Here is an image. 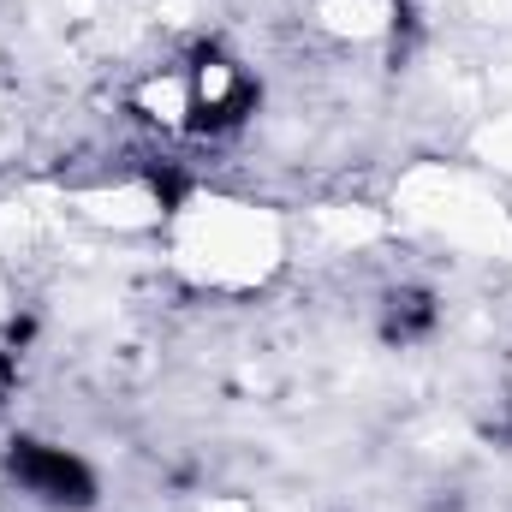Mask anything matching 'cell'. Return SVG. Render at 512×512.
Instances as JSON below:
<instances>
[{"mask_svg":"<svg viewBox=\"0 0 512 512\" xmlns=\"http://www.w3.org/2000/svg\"><path fill=\"white\" fill-rule=\"evenodd\" d=\"M6 471H12L30 495H42L48 507H90V501H96V477H90V465L72 459V453H60V447L12 441V447H6Z\"/></svg>","mask_w":512,"mask_h":512,"instance_id":"6da1fadb","label":"cell"},{"mask_svg":"<svg viewBox=\"0 0 512 512\" xmlns=\"http://www.w3.org/2000/svg\"><path fill=\"white\" fill-rule=\"evenodd\" d=\"M251 108H256V84L233 72L221 90H203V96H197V108H191L197 120H191V126H197V131H233Z\"/></svg>","mask_w":512,"mask_h":512,"instance_id":"7a4b0ae2","label":"cell"},{"mask_svg":"<svg viewBox=\"0 0 512 512\" xmlns=\"http://www.w3.org/2000/svg\"><path fill=\"white\" fill-rule=\"evenodd\" d=\"M435 328V298L429 292H393L387 298V340H417Z\"/></svg>","mask_w":512,"mask_h":512,"instance_id":"3957f363","label":"cell"},{"mask_svg":"<svg viewBox=\"0 0 512 512\" xmlns=\"http://www.w3.org/2000/svg\"><path fill=\"white\" fill-rule=\"evenodd\" d=\"M149 191L161 197V209H179V197H185V179H179L173 167H155V173H149Z\"/></svg>","mask_w":512,"mask_h":512,"instance_id":"277c9868","label":"cell"}]
</instances>
